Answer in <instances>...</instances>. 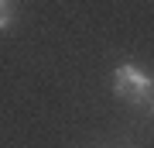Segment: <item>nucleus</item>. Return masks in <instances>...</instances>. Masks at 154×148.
Returning a JSON list of instances; mask_svg holds the SVG:
<instances>
[{"label": "nucleus", "instance_id": "7ed1b4c3", "mask_svg": "<svg viewBox=\"0 0 154 148\" xmlns=\"http://www.w3.org/2000/svg\"><path fill=\"white\" fill-rule=\"evenodd\" d=\"M151 117H154V97H151Z\"/></svg>", "mask_w": 154, "mask_h": 148}, {"label": "nucleus", "instance_id": "f257e3e1", "mask_svg": "<svg viewBox=\"0 0 154 148\" xmlns=\"http://www.w3.org/2000/svg\"><path fill=\"white\" fill-rule=\"evenodd\" d=\"M113 93L127 104H144V100L154 97V76L137 69L134 62H123V66L113 69Z\"/></svg>", "mask_w": 154, "mask_h": 148}, {"label": "nucleus", "instance_id": "20e7f679", "mask_svg": "<svg viewBox=\"0 0 154 148\" xmlns=\"http://www.w3.org/2000/svg\"><path fill=\"white\" fill-rule=\"evenodd\" d=\"M4 4H11V0H0V7H4Z\"/></svg>", "mask_w": 154, "mask_h": 148}, {"label": "nucleus", "instance_id": "f03ea898", "mask_svg": "<svg viewBox=\"0 0 154 148\" xmlns=\"http://www.w3.org/2000/svg\"><path fill=\"white\" fill-rule=\"evenodd\" d=\"M11 24H14V7L4 4V7H0V31H7Z\"/></svg>", "mask_w": 154, "mask_h": 148}]
</instances>
